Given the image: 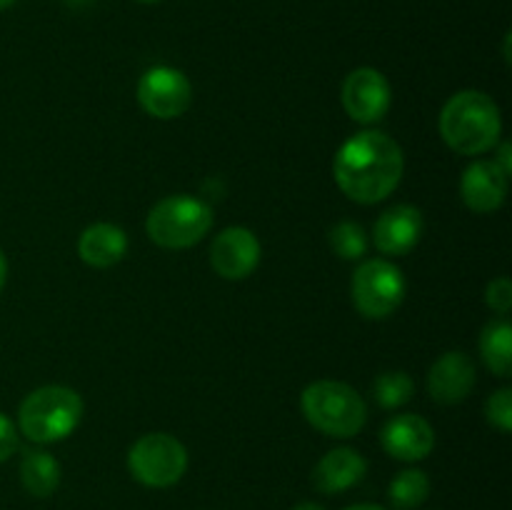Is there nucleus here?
<instances>
[{
	"label": "nucleus",
	"mask_w": 512,
	"mask_h": 510,
	"mask_svg": "<svg viewBox=\"0 0 512 510\" xmlns=\"http://www.w3.org/2000/svg\"><path fill=\"white\" fill-rule=\"evenodd\" d=\"M485 303L495 310V313L505 315L512 308V283L510 278H495L485 290Z\"/></svg>",
	"instance_id": "nucleus-23"
},
{
	"label": "nucleus",
	"mask_w": 512,
	"mask_h": 510,
	"mask_svg": "<svg viewBox=\"0 0 512 510\" xmlns=\"http://www.w3.org/2000/svg\"><path fill=\"white\" fill-rule=\"evenodd\" d=\"M380 443L390 458L403 460V463H418L433 453L435 430L423 415L403 413L385 423Z\"/></svg>",
	"instance_id": "nucleus-11"
},
{
	"label": "nucleus",
	"mask_w": 512,
	"mask_h": 510,
	"mask_svg": "<svg viewBox=\"0 0 512 510\" xmlns=\"http://www.w3.org/2000/svg\"><path fill=\"white\" fill-rule=\"evenodd\" d=\"M503 133L500 108L483 90H460L440 113V135L458 155H483Z\"/></svg>",
	"instance_id": "nucleus-2"
},
{
	"label": "nucleus",
	"mask_w": 512,
	"mask_h": 510,
	"mask_svg": "<svg viewBox=\"0 0 512 510\" xmlns=\"http://www.w3.org/2000/svg\"><path fill=\"white\" fill-rule=\"evenodd\" d=\"M425 230L423 213L415 205H393L378 218L373 243L385 255H408L420 243Z\"/></svg>",
	"instance_id": "nucleus-12"
},
{
	"label": "nucleus",
	"mask_w": 512,
	"mask_h": 510,
	"mask_svg": "<svg viewBox=\"0 0 512 510\" xmlns=\"http://www.w3.org/2000/svg\"><path fill=\"white\" fill-rule=\"evenodd\" d=\"M475 385V363L463 350L440 355L428 373L430 398L443 405L463 403Z\"/></svg>",
	"instance_id": "nucleus-13"
},
{
	"label": "nucleus",
	"mask_w": 512,
	"mask_h": 510,
	"mask_svg": "<svg viewBox=\"0 0 512 510\" xmlns=\"http://www.w3.org/2000/svg\"><path fill=\"white\" fill-rule=\"evenodd\" d=\"M430 498V478L420 468L400 470L388 485V500L395 510H415Z\"/></svg>",
	"instance_id": "nucleus-19"
},
{
	"label": "nucleus",
	"mask_w": 512,
	"mask_h": 510,
	"mask_svg": "<svg viewBox=\"0 0 512 510\" xmlns=\"http://www.w3.org/2000/svg\"><path fill=\"white\" fill-rule=\"evenodd\" d=\"M128 253V235L113 223H95L78 238V255L90 268H110Z\"/></svg>",
	"instance_id": "nucleus-16"
},
{
	"label": "nucleus",
	"mask_w": 512,
	"mask_h": 510,
	"mask_svg": "<svg viewBox=\"0 0 512 510\" xmlns=\"http://www.w3.org/2000/svg\"><path fill=\"white\" fill-rule=\"evenodd\" d=\"M5 280H8V258H5V253L0 250V290H3Z\"/></svg>",
	"instance_id": "nucleus-26"
},
{
	"label": "nucleus",
	"mask_w": 512,
	"mask_h": 510,
	"mask_svg": "<svg viewBox=\"0 0 512 510\" xmlns=\"http://www.w3.org/2000/svg\"><path fill=\"white\" fill-rule=\"evenodd\" d=\"M480 355L488 370L498 378H510L512 373V325L508 320H493L480 333Z\"/></svg>",
	"instance_id": "nucleus-18"
},
{
	"label": "nucleus",
	"mask_w": 512,
	"mask_h": 510,
	"mask_svg": "<svg viewBox=\"0 0 512 510\" xmlns=\"http://www.w3.org/2000/svg\"><path fill=\"white\" fill-rule=\"evenodd\" d=\"M20 483L35 498H48L60 485V463L48 450H28L20 463Z\"/></svg>",
	"instance_id": "nucleus-17"
},
{
	"label": "nucleus",
	"mask_w": 512,
	"mask_h": 510,
	"mask_svg": "<svg viewBox=\"0 0 512 510\" xmlns=\"http://www.w3.org/2000/svg\"><path fill=\"white\" fill-rule=\"evenodd\" d=\"M213 220V208L205 200L180 193L153 205L145 220V233L160 248L185 250L208 235Z\"/></svg>",
	"instance_id": "nucleus-5"
},
{
	"label": "nucleus",
	"mask_w": 512,
	"mask_h": 510,
	"mask_svg": "<svg viewBox=\"0 0 512 510\" xmlns=\"http://www.w3.org/2000/svg\"><path fill=\"white\" fill-rule=\"evenodd\" d=\"M390 100V83L380 70L375 68H358L345 78L343 83V108L355 123H378L388 113Z\"/></svg>",
	"instance_id": "nucleus-9"
},
{
	"label": "nucleus",
	"mask_w": 512,
	"mask_h": 510,
	"mask_svg": "<svg viewBox=\"0 0 512 510\" xmlns=\"http://www.w3.org/2000/svg\"><path fill=\"white\" fill-rule=\"evenodd\" d=\"M15 0H0V10H5V8H10V5H13Z\"/></svg>",
	"instance_id": "nucleus-29"
},
{
	"label": "nucleus",
	"mask_w": 512,
	"mask_h": 510,
	"mask_svg": "<svg viewBox=\"0 0 512 510\" xmlns=\"http://www.w3.org/2000/svg\"><path fill=\"white\" fill-rule=\"evenodd\" d=\"M260 240L243 225L225 228L210 245V265L225 280H243L255 273L260 263Z\"/></svg>",
	"instance_id": "nucleus-10"
},
{
	"label": "nucleus",
	"mask_w": 512,
	"mask_h": 510,
	"mask_svg": "<svg viewBox=\"0 0 512 510\" xmlns=\"http://www.w3.org/2000/svg\"><path fill=\"white\" fill-rule=\"evenodd\" d=\"M138 3H143V5H158V3H163V0H138Z\"/></svg>",
	"instance_id": "nucleus-30"
},
{
	"label": "nucleus",
	"mask_w": 512,
	"mask_h": 510,
	"mask_svg": "<svg viewBox=\"0 0 512 510\" xmlns=\"http://www.w3.org/2000/svg\"><path fill=\"white\" fill-rule=\"evenodd\" d=\"M373 393L380 408L393 410V408H400V405H405L410 398H413L415 383L408 373L395 370V373H383L375 378Z\"/></svg>",
	"instance_id": "nucleus-21"
},
{
	"label": "nucleus",
	"mask_w": 512,
	"mask_h": 510,
	"mask_svg": "<svg viewBox=\"0 0 512 510\" xmlns=\"http://www.w3.org/2000/svg\"><path fill=\"white\" fill-rule=\"evenodd\" d=\"M18 450V428L5 413H0V463L10 458Z\"/></svg>",
	"instance_id": "nucleus-24"
},
{
	"label": "nucleus",
	"mask_w": 512,
	"mask_h": 510,
	"mask_svg": "<svg viewBox=\"0 0 512 510\" xmlns=\"http://www.w3.org/2000/svg\"><path fill=\"white\" fill-rule=\"evenodd\" d=\"M290 510H325V508L318 503H298L295 508H290Z\"/></svg>",
	"instance_id": "nucleus-28"
},
{
	"label": "nucleus",
	"mask_w": 512,
	"mask_h": 510,
	"mask_svg": "<svg viewBox=\"0 0 512 510\" xmlns=\"http://www.w3.org/2000/svg\"><path fill=\"white\" fill-rule=\"evenodd\" d=\"M345 510H388L383 508V505H375V503H358V505H350V508Z\"/></svg>",
	"instance_id": "nucleus-27"
},
{
	"label": "nucleus",
	"mask_w": 512,
	"mask_h": 510,
	"mask_svg": "<svg viewBox=\"0 0 512 510\" xmlns=\"http://www.w3.org/2000/svg\"><path fill=\"white\" fill-rule=\"evenodd\" d=\"M485 418L490 425L500 430V433H510L512 430V390L500 388L493 393L485 403Z\"/></svg>",
	"instance_id": "nucleus-22"
},
{
	"label": "nucleus",
	"mask_w": 512,
	"mask_h": 510,
	"mask_svg": "<svg viewBox=\"0 0 512 510\" xmlns=\"http://www.w3.org/2000/svg\"><path fill=\"white\" fill-rule=\"evenodd\" d=\"M138 103L153 118L175 120L193 103V85L183 70L155 65L138 80Z\"/></svg>",
	"instance_id": "nucleus-8"
},
{
	"label": "nucleus",
	"mask_w": 512,
	"mask_h": 510,
	"mask_svg": "<svg viewBox=\"0 0 512 510\" xmlns=\"http://www.w3.org/2000/svg\"><path fill=\"white\" fill-rule=\"evenodd\" d=\"M508 180V175L493 160H475L473 165L465 168L463 180H460V195L475 213H493L505 203Z\"/></svg>",
	"instance_id": "nucleus-14"
},
{
	"label": "nucleus",
	"mask_w": 512,
	"mask_h": 510,
	"mask_svg": "<svg viewBox=\"0 0 512 510\" xmlns=\"http://www.w3.org/2000/svg\"><path fill=\"white\" fill-rule=\"evenodd\" d=\"M510 158H512V145L510 143L500 145V148H498V158H493V163L498 165V168L503 170V173L508 175V178H510V173H512V160Z\"/></svg>",
	"instance_id": "nucleus-25"
},
{
	"label": "nucleus",
	"mask_w": 512,
	"mask_h": 510,
	"mask_svg": "<svg viewBox=\"0 0 512 510\" xmlns=\"http://www.w3.org/2000/svg\"><path fill=\"white\" fill-rule=\"evenodd\" d=\"M330 248L343 260H360L368 253V233L355 220H340L328 233Z\"/></svg>",
	"instance_id": "nucleus-20"
},
{
	"label": "nucleus",
	"mask_w": 512,
	"mask_h": 510,
	"mask_svg": "<svg viewBox=\"0 0 512 510\" xmlns=\"http://www.w3.org/2000/svg\"><path fill=\"white\" fill-rule=\"evenodd\" d=\"M305 420L330 438H353L368 420L363 395L338 380H315L300 395Z\"/></svg>",
	"instance_id": "nucleus-3"
},
{
	"label": "nucleus",
	"mask_w": 512,
	"mask_h": 510,
	"mask_svg": "<svg viewBox=\"0 0 512 510\" xmlns=\"http://www.w3.org/2000/svg\"><path fill=\"white\" fill-rule=\"evenodd\" d=\"M83 418V400L65 385H43L20 403L18 428L33 443H58L73 435Z\"/></svg>",
	"instance_id": "nucleus-4"
},
{
	"label": "nucleus",
	"mask_w": 512,
	"mask_h": 510,
	"mask_svg": "<svg viewBox=\"0 0 512 510\" xmlns=\"http://www.w3.org/2000/svg\"><path fill=\"white\" fill-rule=\"evenodd\" d=\"M405 170L400 145L380 130H360L340 145L333 163L338 188L360 205H373L393 195Z\"/></svg>",
	"instance_id": "nucleus-1"
},
{
	"label": "nucleus",
	"mask_w": 512,
	"mask_h": 510,
	"mask_svg": "<svg viewBox=\"0 0 512 510\" xmlns=\"http://www.w3.org/2000/svg\"><path fill=\"white\" fill-rule=\"evenodd\" d=\"M368 473V463L353 448H335L318 460L313 470V485L323 495H338L355 488Z\"/></svg>",
	"instance_id": "nucleus-15"
},
{
	"label": "nucleus",
	"mask_w": 512,
	"mask_h": 510,
	"mask_svg": "<svg viewBox=\"0 0 512 510\" xmlns=\"http://www.w3.org/2000/svg\"><path fill=\"white\" fill-rule=\"evenodd\" d=\"M405 275L395 263L383 258L365 260L358 265L350 283L353 303L363 318L385 320L400 308L405 300Z\"/></svg>",
	"instance_id": "nucleus-7"
},
{
	"label": "nucleus",
	"mask_w": 512,
	"mask_h": 510,
	"mask_svg": "<svg viewBox=\"0 0 512 510\" xmlns=\"http://www.w3.org/2000/svg\"><path fill=\"white\" fill-rule=\"evenodd\" d=\"M128 470L145 488H170L188 470V450L175 435L148 433L130 448Z\"/></svg>",
	"instance_id": "nucleus-6"
}]
</instances>
